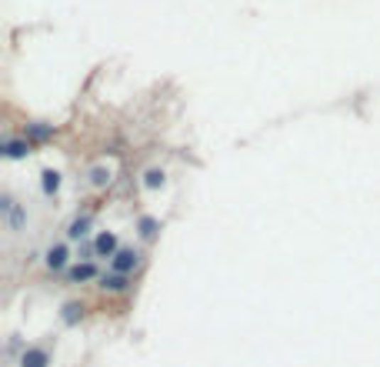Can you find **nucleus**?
<instances>
[{
	"mask_svg": "<svg viewBox=\"0 0 380 367\" xmlns=\"http://www.w3.org/2000/svg\"><path fill=\"white\" fill-rule=\"evenodd\" d=\"M0 154L11 157V161H21V157L31 154V141H27V137H4V141H0Z\"/></svg>",
	"mask_w": 380,
	"mask_h": 367,
	"instance_id": "f257e3e1",
	"label": "nucleus"
},
{
	"mask_svg": "<svg viewBox=\"0 0 380 367\" xmlns=\"http://www.w3.org/2000/svg\"><path fill=\"white\" fill-rule=\"evenodd\" d=\"M110 264H114V270H117V274H131V270H137V264H141V254H137L134 248H120L117 254H114V260H110Z\"/></svg>",
	"mask_w": 380,
	"mask_h": 367,
	"instance_id": "f03ea898",
	"label": "nucleus"
},
{
	"mask_svg": "<svg viewBox=\"0 0 380 367\" xmlns=\"http://www.w3.org/2000/svg\"><path fill=\"white\" fill-rule=\"evenodd\" d=\"M117 234H110V230H100L97 238H94V254L97 257H110L114 260V254H117Z\"/></svg>",
	"mask_w": 380,
	"mask_h": 367,
	"instance_id": "7ed1b4c3",
	"label": "nucleus"
},
{
	"mask_svg": "<svg viewBox=\"0 0 380 367\" xmlns=\"http://www.w3.org/2000/svg\"><path fill=\"white\" fill-rule=\"evenodd\" d=\"M67 257H70L67 244H54V248H47V254H44L47 270H64L67 267Z\"/></svg>",
	"mask_w": 380,
	"mask_h": 367,
	"instance_id": "20e7f679",
	"label": "nucleus"
},
{
	"mask_svg": "<svg viewBox=\"0 0 380 367\" xmlns=\"http://www.w3.org/2000/svg\"><path fill=\"white\" fill-rule=\"evenodd\" d=\"M127 287H131L127 274L110 270V274H104V277H100V291H107V294H120V291H127Z\"/></svg>",
	"mask_w": 380,
	"mask_h": 367,
	"instance_id": "39448f33",
	"label": "nucleus"
},
{
	"mask_svg": "<svg viewBox=\"0 0 380 367\" xmlns=\"http://www.w3.org/2000/svg\"><path fill=\"white\" fill-rule=\"evenodd\" d=\"M94 277H97V267H94L90 260L74 264V267L67 270V281H70V284H84V281H94Z\"/></svg>",
	"mask_w": 380,
	"mask_h": 367,
	"instance_id": "423d86ee",
	"label": "nucleus"
},
{
	"mask_svg": "<svg viewBox=\"0 0 380 367\" xmlns=\"http://www.w3.org/2000/svg\"><path fill=\"white\" fill-rule=\"evenodd\" d=\"M47 364H50V354L44 347H27L21 354V367H47Z\"/></svg>",
	"mask_w": 380,
	"mask_h": 367,
	"instance_id": "0eeeda50",
	"label": "nucleus"
},
{
	"mask_svg": "<svg viewBox=\"0 0 380 367\" xmlns=\"http://www.w3.org/2000/svg\"><path fill=\"white\" fill-rule=\"evenodd\" d=\"M40 191H44L47 197H54L57 191H60V174H57V171H44V174H40Z\"/></svg>",
	"mask_w": 380,
	"mask_h": 367,
	"instance_id": "6e6552de",
	"label": "nucleus"
},
{
	"mask_svg": "<svg viewBox=\"0 0 380 367\" xmlns=\"http://www.w3.org/2000/svg\"><path fill=\"white\" fill-rule=\"evenodd\" d=\"M163 181H167V174H163L161 167H151V171L143 174V187H147V191H157V187H163Z\"/></svg>",
	"mask_w": 380,
	"mask_h": 367,
	"instance_id": "1a4fd4ad",
	"label": "nucleus"
},
{
	"mask_svg": "<svg viewBox=\"0 0 380 367\" xmlns=\"http://www.w3.org/2000/svg\"><path fill=\"white\" fill-rule=\"evenodd\" d=\"M87 230H90V217H77L74 224L67 227V238H70V240H80L84 234H87Z\"/></svg>",
	"mask_w": 380,
	"mask_h": 367,
	"instance_id": "9d476101",
	"label": "nucleus"
},
{
	"mask_svg": "<svg viewBox=\"0 0 380 367\" xmlns=\"http://www.w3.org/2000/svg\"><path fill=\"white\" fill-rule=\"evenodd\" d=\"M137 227H141V238L143 240L157 238V220H153V217H141V220H137Z\"/></svg>",
	"mask_w": 380,
	"mask_h": 367,
	"instance_id": "9b49d317",
	"label": "nucleus"
},
{
	"mask_svg": "<svg viewBox=\"0 0 380 367\" xmlns=\"http://www.w3.org/2000/svg\"><path fill=\"white\" fill-rule=\"evenodd\" d=\"M27 134H31L33 141H47V137L54 134V127H50V124H27Z\"/></svg>",
	"mask_w": 380,
	"mask_h": 367,
	"instance_id": "f8f14e48",
	"label": "nucleus"
},
{
	"mask_svg": "<svg viewBox=\"0 0 380 367\" xmlns=\"http://www.w3.org/2000/svg\"><path fill=\"white\" fill-rule=\"evenodd\" d=\"M84 317V304H64V324H77Z\"/></svg>",
	"mask_w": 380,
	"mask_h": 367,
	"instance_id": "ddd939ff",
	"label": "nucleus"
},
{
	"mask_svg": "<svg viewBox=\"0 0 380 367\" xmlns=\"http://www.w3.org/2000/svg\"><path fill=\"white\" fill-rule=\"evenodd\" d=\"M90 184H94V187H107L110 184V167H94V171H90Z\"/></svg>",
	"mask_w": 380,
	"mask_h": 367,
	"instance_id": "4468645a",
	"label": "nucleus"
}]
</instances>
